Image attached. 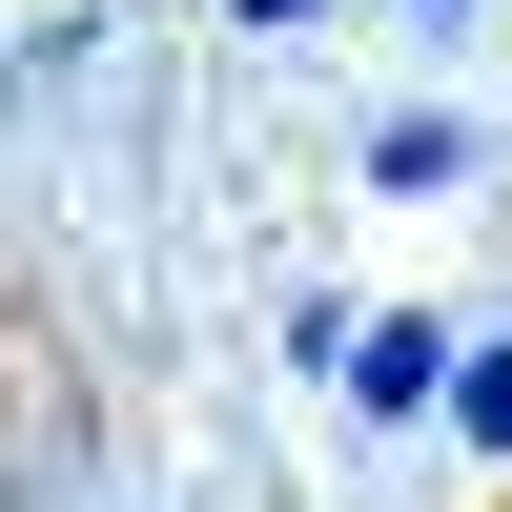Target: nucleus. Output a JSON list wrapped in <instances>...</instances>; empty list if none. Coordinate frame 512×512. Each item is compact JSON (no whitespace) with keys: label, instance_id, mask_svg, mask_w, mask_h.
Segmentation results:
<instances>
[{"label":"nucleus","instance_id":"obj_4","mask_svg":"<svg viewBox=\"0 0 512 512\" xmlns=\"http://www.w3.org/2000/svg\"><path fill=\"white\" fill-rule=\"evenodd\" d=\"M226 21H246V41H287V21H328V0H226Z\"/></svg>","mask_w":512,"mask_h":512},{"label":"nucleus","instance_id":"obj_5","mask_svg":"<svg viewBox=\"0 0 512 512\" xmlns=\"http://www.w3.org/2000/svg\"><path fill=\"white\" fill-rule=\"evenodd\" d=\"M431 21H451V0H431Z\"/></svg>","mask_w":512,"mask_h":512},{"label":"nucleus","instance_id":"obj_1","mask_svg":"<svg viewBox=\"0 0 512 512\" xmlns=\"http://www.w3.org/2000/svg\"><path fill=\"white\" fill-rule=\"evenodd\" d=\"M451 369H472V328H431V308H390V328H349V410H451Z\"/></svg>","mask_w":512,"mask_h":512},{"label":"nucleus","instance_id":"obj_3","mask_svg":"<svg viewBox=\"0 0 512 512\" xmlns=\"http://www.w3.org/2000/svg\"><path fill=\"white\" fill-rule=\"evenodd\" d=\"M451 431H472V451H512V328H472V369H451Z\"/></svg>","mask_w":512,"mask_h":512},{"label":"nucleus","instance_id":"obj_2","mask_svg":"<svg viewBox=\"0 0 512 512\" xmlns=\"http://www.w3.org/2000/svg\"><path fill=\"white\" fill-rule=\"evenodd\" d=\"M349 185H369V205H431V185H472V123H451V103H390Z\"/></svg>","mask_w":512,"mask_h":512}]
</instances>
